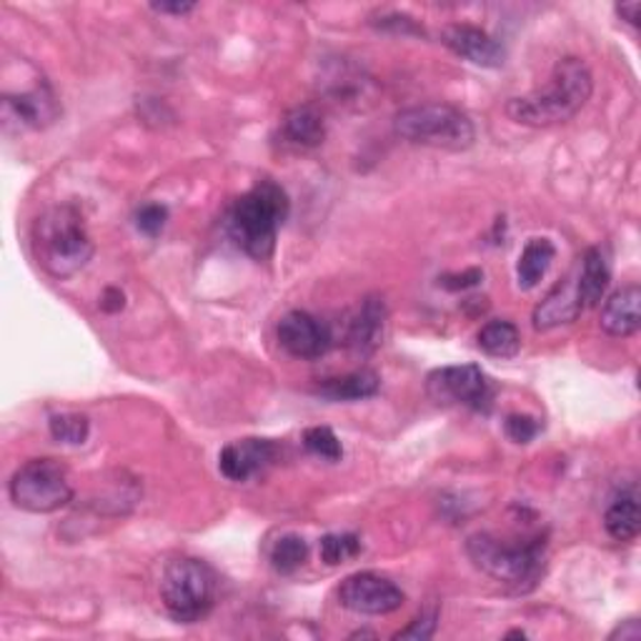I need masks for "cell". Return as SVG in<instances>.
Listing matches in <instances>:
<instances>
[{
  "label": "cell",
  "mask_w": 641,
  "mask_h": 641,
  "mask_svg": "<svg viewBox=\"0 0 641 641\" xmlns=\"http://www.w3.org/2000/svg\"><path fill=\"white\" fill-rule=\"evenodd\" d=\"M594 93V76L579 58H562L554 66L549 83L528 96L511 98L506 114L511 120L532 128L559 126L571 120L589 104Z\"/></svg>",
  "instance_id": "6da1fadb"
},
{
  "label": "cell",
  "mask_w": 641,
  "mask_h": 641,
  "mask_svg": "<svg viewBox=\"0 0 641 641\" xmlns=\"http://www.w3.org/2000/svg\"><path fill=\"white\" fill-rule=\"evenodd\" d=\"M31 246L43 271L58 281L83 271L96 250L83 213L73 203L53 206L35 218Z\"/></svg>",
  "instance_id": "7a4b0ae2"
},
{
  "label": "cell",
  "mask_w": 641,
  "mask_h": 641,
  "mask_svg": "<svg viewBox=\"0 0 641 641\" xmlns=\"http://www.w3.org/2000/svg\"><path fill=\"white\" fill-rule=\"evenodd\" d=\"M288 209H291V203H288L281 185L271 179L258 181L228 211L226 228L231 241L246 256L256 258V261H266L274 254L278 228L288 218Z\"/></svg>",
  "instance_id": "3957f363"
},
{
  "label": "cell",
  "mask_w": 641,
  "mask_h": 641,
  "mask_svg": "<svg viewBox=\"0 0 641 641\" xmlns=\"http://www.w3.org/2000/svg\"><path fill=\"white\" fill-rule=\"evenodd\" d=\"M467 554L491 579L516 589H532L546 566V544L538 536L528 542H504L487 532L471 534L467 538Z\"/></svg>",
  "instance_id": "277c9868"
},
{
  "label": "cell",
  "mask_w": 641,
  "mask_h": 641,
  "mask_svg": "<svg viewBox=\"0 0 641 641\" xmlns=\"http://www.w3.org/2000/svg\"><path fill=\"white\" fill-rule=\"evenodd\" d=\"M396 133L408 143L439 148V151H467L477 141L473 120L461 108L449 104H424L398 110Z\"/></svg>",
  "instance_id": "5b68a950"
},
{
  "label": "cell",
  "mask_w": 641,
  "mask_h": 641,
  "mask_svg": "<svg viewBox=\"0 0 641 641\" xmlns=\"http://www.w3.org/2000/svg\"><path fill=\"white\" fill-rule=\"evenodd\" d=\"M161 601L173 621L196 624L216 603V574L201 559H175L163 569Z\"/></svg>",
  "instance_id": "8992f818"
},
{
  "label": "cell",
  "mask_w": 641,
  "mask_h": 641,
  "mask_svg": "<svg viewBox=\"0 0 641 641\" xmlns=\"http://www.w3.org/2000/svg\"><path fill=\"white\" fill-rule=\"evenodd\" d=\"M11 501L28 514H53L73 501L68 471L55 459H31L13 473Z\"/></svg>",
  "instance_id": "52a82bcc"
},
{
  "label": "cell",
  "mask_w": 641,
  "mask_h": 641,
  "mask_svg": "<svg viewBox=\"0 0 641 641\" xmlns=\"http://www.w3.org/2000/svg\"><path fill=\"white\" fill-rule=\"evenodd\" d=\"M426 394L436 404L467 406L471 412L489 414L494 404V386L489 376L477 364L441 366L426 378Z\"/></svg>",
  "instance_id": "ba28073f"
},
{
  "label": "cell",
  "mask_w": 641,
  "mask_h": 641,
  "mask_svg": "<svg viewBox=\"0 0 641 641\" xmlns=\"http://www.w3.org/2000/svg\"><path fill=\"white\" fill-rule=\"evenodd\" d=\"M336 597L343 609L366 617L392 615V611L402 609L406 601L404 591L392 579L374 571H359L346 576L341 581Z\"/></svg>",
  "instance_id": "9c48e42d"
},
{
  "label": "cell",
  "mask_w": 641,
  "mask_h": 641,
  "mask_svg": "<svg viewBox=\"0 0 641 641\" xmlns=\"http://www.w3.org/2000/svg\"><path fill=\"white\" fill-rule=\"evenodd\" d=\"M61 116V104L51 83L39 78L31 88L3 93V118L6 124H15L28 131H43L53 126Z\"/></svg>",
  "instance_id": "30bf717a"
},
{
  "label": "cell",
  "mask_w": 641,
  "mask_h": 641,
  "mask_svg": "<svg viewBox=\"0 0 641 641\" xmlns=\"http://www.w3.org/2000/svg\"><path fill=\"white\" fill-rule=\"evenodd\" d=\"M331 341V329L309 311H291L278 321V343L296 359H321Z\"/></svg>",
  "instance_id": "8fae6325"
},
{
  "label": "cell",
  "mask_w": 641,
  "mask_h": 641,
  "mask_svg": "<svg viewBox=\"0 0 641 641\" xmlns=\"http://www.w3.org/2000/svg\"><path fill=\"white\" fill-rule=\"evenodd\" d=\"M441 43L461 58L481 68H501L506 61V49L484 28L471 23H451L441 31Z\"/></svg>",
  "instance_id": "7c38bea8"
},
{
  "label": "cell",
  "mask_w": 641,
  "mask_h": 641,
  "mask_svg": "<svg viewBox=\"0 0 641 641\" xmlns=\"http://www.w3.org/2000/svg\"><path fill=\"white\" fill-rule=\"evenodd\" d=\"M276 459V444L271 439H244L223 446L218 453V469L228 481H248Z\"/></svg>",
  "instance_id": "4fadbf2b"
},
{
  "label": "cell",
  "mask_w": 641,
  "mask_h": 641,
  "mask_svg": "<svg viewBox=\"0 0 641 641\" xmlns=\"http://www.w3.org/2000/svg\"><path fill=\"white\" fill-rule=\"evenodd\" d=\"M584 303L579 296V284L576 276H566L564 281L556 284L546 299L536 306L534 311V329L536 331H552L564 323H571L581 316Z\"/></svg>",
  "instance_id": "5bb4252c"
},
{
  "label": "cell",
  "mask_w": 641,
  "mask_h": 641,
  "mask_svg": "<svg viewBox=\"0 0 641 641\" xmlns=\"http://www.w3.org/2000/svg\"><path fill=\"white\" fill-rule=\"evenodd\" d=\"M601 329L615 339H629L641 329V288L637 284L609 296L601 309Z\"/></svg>",
  "instance_id": "9a60e30c"
},
{
  "label": "cell",
  "mask_w": 641,
  "mask_h": 641,
  "mask_svg": "<svg viewBox=\"0 0 641 641\" xmlns=\"http://www.w3.org/2000/svg\"><path fill=\"white\" fill-rule=\"evenodd\" d=\"M386 303L378 296H368L361 301L356 313L349 323V343L359 354H371L376 351L386 336Z\"/></svg>",
  "instance_id": "2e32d148"
},
{
  "label": "cell",
  "mask_w": 641,
  "mask_h": 641,
  "mask_svg": "<svg viewBox=\"0 0 641 641\" xmlns=\"http://www.w3.org/2000/svg\"><path fill=\"white\" fill-rule=\"evenodd\" d=\"M281 138L288 146L316 148L327 138V120H323L319 108L299 106L286 114L281 124Z\"/></svg>",
  "instance_id": "e0dca14e"
},
{
  "label": "cell",
  "mask_w": 641,
  "mask_h": 641,
  "mask_svg": "<svg viewBox=\"0 0 641 641\" xmlns=\"http://www.w3.org/2000/svg\"><path fill=\"white\" fill-rule=\"evenodd\" d=\"M381 388V376L371 368L354 371V374L327 378L316 386V394L329 398V402H364V398L376 396Z\"/></svg>",
  "instance_id": "ac0fdd59"
},
{
  "label": "cell",
  "mask_w": 641,
  "mask_h": 641,
  "mask_svg": "<svg viewBox=\"0 0 641 641\" xmlns=\"http://www.w3.org/2000/svg\"><path fill=\"white\" fill-rule=\"evenodd\" d=\"M609 278H611V271H609L607 258H603L601 254V248H589L581 258L579 274H576V284H579V296H581L584 309H597L609 288Z\"/></svg>",
  "instance_id": "d6986e66"
},
{
  "label": "cell",
  "mask_w": 641,
  "mask_h": 641,
  "mask_svg": "<svg viewBox=\"0 0 641 641\" xmlns=\"http://www.w3.org/2000/svg\"><path fill=\"white\" fill-rule=\"evenodd\" d=\"M603 526H607L609 536L617 538V542H631V538H637L641 528V509L637 489L621 491V494L611 501L607 514H603Z\"/></svg>",
  "instance_id": "ffe728a7"
},
{
  "label": "cell",
  "mask_w": 641,
  "mask_h": 641,
  "mask_svg": "<svg viewBox=\"0 0 641 641\" xmlns=\"http://www.w3.org/2000/svg\"><path fill=\"white\" fill-rule=\"evenodd\" d=\"M556 258V246L549 238H532L524 246L522 256H519L516 264V278H519V288L524 291H532L534 286L549 271L552 261Z\"/></svg>",
  "instance_id": "44dd1931"
},
{
  "label": "cell",
  "mask_w": 641,
  "mask_h": 641,
  "mask_svg": "<svg viewBox=\"0 0 641 641\" xmlns=\"http://www.w3.org/2000/svg\"><path fill=\"white\" fill-rule=\"evenodd\" d=\"M479 349L494 359H514L522 351V333L511 321H489L477 336Z\"/></svg>",
  "instance_id": "7402d4cb"
},
{
  "label": "cell",
  "mask_w": 641,
  "mask_h": 641,
  "mask_svg": "<svg viewBox=\"0 0 641 641\" xmlns=\"http://www.w3.org/2000/svg\"><path fill=\"white\" fill-rule=\"evenodd\" d=\"M268 559H271V566L278 574H293L309 559V544L299 534H286L274 544Z\"/></svg>",
  "instance_id": "603a6c76"
},
{
  "label": "cell",
  "mask_w": 641,
  "mask_h": 641,
  "mask_svg": "<svg viewBox=\"0 0 641 641\" xmlns=\"http://www.w3.org/2000/svg\"><path fill=\"white\" fill-rule=\"evenodd\" d=\"M49 429H51V436L55 441L81 446V444L88 441L90 421H88L86 414H76V412L53 414L51 421H49Z\"/></svg>",
  "instance_id": "cb8c5ba5"
},
{
  "label": "cell",
  "mask_w": 641,
  "mask_h": 641,
  "mask_svg": "<svg viewBox=\"0 0 641 641\" xmlns=\"http://www.w3.org/2000/svg\"><path fill=\"white\" fill-rule=\"evenodd\" d=\"M361 554V538L356 534H327L321 538V559L329 566L346 564Z\"/></svg>",
  "instance_id": "d4e9b609"
},
{
  "label": "cell",
  "mask_w": 641,
  "mask_h": 641,
  "mask_svg": "<svg viewBox=\"0 0 641 641\" xmlns=\"http://www.w3.org/2000/svg\"><path fill=\"white\" fill-rule=\"evenodd\" d=\"M303 446L306 451H311L313 457L327 459V461H339L343 457V446L339 441V436L333 434L329 426H313L303 434Z\"/></svg>",
  "instance_id": "484cf974"
},
{
  "label": "cell",
  "mask_w": 641,
  "mask_h": 641,
  "mask_svg": "<svg viewBox=\"0 0 641 641\" xmlns=\"http://www.w3.org/2000/svg\"><path fill=\"white\" fill-rule=\"evenodd\" d=\"M165 223H169V209H165L163 203H143V206L136 211V228L148 238L161 236Z\"/></svg>",
  "instance_id": "4316f807"
},
{
  "label": "cell",
  "mask_w": 641,
  "mask_h": 641,
  "mask_svg": "<svg viewBox=\"0 0 641 641\" xmlns=\"http://www.w3.org/2000/svg\"><path fill=\"white\" fill-rule=\"evenodd\" d=\"M504 429L514 444H532L538 436V431H542V421L528 414H509L504 421Z\"/></svg>",
  "instance_id": "83f0119b"
},
{
  "label": "cell",
  "mask_w": 641,
  "mask_h": 641,
  "mask_svg": "<svg viewBox=\"0 0 641 641\" xmlns=\"http://www.w3.org/2000/svg\"><path fill=\"white\" fill-rule=\"evenodd\" d=\"M436 619H439L436 617V611H424V615L416 617L406 629L396 631L394 639H416V641L431 639L434 631H436Z\"/></svg>",
  "instance_id": "f1b7e54d"
},
{
  "label": "cell",
  "mask_w": 641,
  "mask_h": 641,
  "mask_svg": "<svg viewBox=\"0 0 641 641\" xmlns=\"http://www.w3.org/2000/svg\"><path fill=\"white\" fill-rule=\"evenodd\" d=\"M484 281V271L481 268H469L463 274H446L439 278V286L446 288V291H467V288H473Z\"/></svg>",
  "instance_id": "f546056e"
},
{
  "label": "cell",
  "mask_w": 641,
  "mask_h": 641,
  "mask_svg": "<svg viewBox=\"0 0 641 641\" xmlns=\"http://www.w3.org/2000/svg\"><path fill=\"white\" fill-rule=\"evenodd\" d=\"M374 23L378 28H384V31H394V33H404V35H424V28L416 25L414 18L404 15V13H384Z\"/></svg>",
  "instance_id": "4dcf8cb0"
},
{
  "label": "cell",
  "mask_w": 641,
  "mask_h": 641,
  "mask_svg": "<svg viewBox=\"0 0 641 641\" xmlns=\"http://www.w3.org/2000/svg\"><path fill=\"white\" fill-rule=\"evenodd\" d=\"M100 311L104 313H118V311H124L126 309V293L120 291V288L116 286H110L104 291V296H100Z\"/></svg>",
  "instance_id": "1f68e13d"
},
{
  "label": "cell",
  "mask_w": 641,
  "mask_h": 641,
  "mask_svg": "<svg viewBox=\"0 0 641 641\" xmlns=\"http://www.w3.org/2000/svg\"><path fill=\"white\" fill-rule=\"evenodd\" d=\"M639 637H641V624H639V619H627V621H621V624L609 634V639H621V641L639 639Z\"/></svg>",
  "instance_id": "d6a6232c"
},
{
  "label": "cell",
  "mask_w": 641,
  "mask_h": 641,
  "mask_svg": "<svg viewBox=\"0 0 641 641\" xmlns=\"http://www.w3.org/2000/svg\"><path fill=\"white\" fill-rule=\"evenodd\" d=\"M193 3H153L151 11L161 15H189L193 11Z\"/></svg>",
  "instance_id": "836d02e7"
},
{
  "label": "cell",
  "mask_w": 641,
  "mask_h": 641,
  "mask_svg": "<svg viewBox=\"0 0 641 641\" xmlns=\"http://www.w3.org/2000/svg\"><path fill=\"white\" fill-rule=\"evenodd\" d=\"M617 13L621 21H627L631 25H639V18H641V3L639 0H629V3H621L617 6Z\"/></svg>",
  "instance_id": "e575fe53"
},
{
  "label": "cell",
  "mask_w": 641,
  "mask_h": 641,
  "mask_svg": "<svg viewBox=\"0 0 641 641\" xmlns=\"http://www.w3.org/2000/svg\"><path fill=\"white\" fill-rule=\"evenodd\" d=\"M506 637H522V639H524L526 634H524V631H519V629H516V631H509V634H506Z\"/></svg>",
  "instance_id": "d590c367"
}]
</instances>
